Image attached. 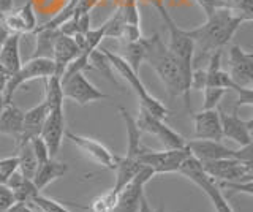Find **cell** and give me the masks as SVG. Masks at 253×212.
Segmentation results:
<instances>
[{"label":"cell","mask_w":253,"mask_h":212,"mask_svg":"<svg viewBox=\"0 0 253 212\" xmlns=\"http://www.w3.org/2000/svg\"><path fill=\"white\" fill-rule=\"evenodd\" d=\"M244 22L247 21L239 13L229 8H218L206 18L204 24L187 32L195 43V49L198 48L203 54H212L225 48Z\"/></svg>","instance_id":"6da1fadb"},{"label":"cell","mask_w":253,"mask_h":212,"mask_svg":"<svg viewBox=\"0 0 253 212\" xmlns=\"http://www.w3.org/2000/svg\"><path fill=\"white\" fill-rule=\"evenodd\" d=\"M154 6L157 11L160 13V18L163 19L166 29L169 34V43L168 48L172 52V56L176 57L180 73H182V81H184V100L185 106L190 108V83H192V73H193V62H195V43L190 38L188 32L185 29H180L174 19L169 16L168 10L165 8V5L160 0H155Z\"/></svg>","instance_id":"7a4b0ae2"},{"label":"cell","mask_w":253,"mask_h":212,"mask_svg":"<svg viewBox=\"0 0 253 212\" xmlns=\"http://www.w3.org/2000/svg\"><path fill=\"white\" fill-rule=\"evenodd\" d=\"M144 62L154 68L171 97H184V81H182L179 64L169 51L168 44L163 43L158 34L147 38Z\"/></svg>","instance_id":"3957f363"},{"label":"cell","mask_w":253,"mask_h":212,"mask_svg":"<svg viewBox=\"0 0 253 212\" xmlns=\"http://www.w3.org/2000/svg\"><path fill=\"white\" fill-rule=\"evenodd\" d=\"M100 51L108 57V60L111 62V67H113L116 72L121 75L126 83H128L130 87L134 90V93H136V97L139 100V106L144 108L146 111H149L152 116L158 117V119H166V116H168V108H166L160 100H157L152 93H149L146 85L142 84V81L139 80L138 73L134 72L128 64H126V60L122 56L111 52L106 48H101Z\"/></svg>","instance_id":"277c9868"},{"label":"cell","mask_w":253,"mask_h":212,"mask_svg":"<svg viewBox=\"0 0 253 212\" xmlns=\"http://www.w3.org/2000/svg\"><path fill=\"white\" fill-rule=\"evenodd\" d=\"M177 172L182 176L188 177L192 182H195L206 195L209 196V200L212 201L213 208H215V212H233L228 200L221 195L220 187L217 185V180L212 179L208 172L203 170L201 162L196 160L192 154H190L187 159L180 163Z\"/></svg>","instance_id":"5b68a950"},{"label":"cell","mask_w":253,"mask_h":212,"mask_svg":"<svg viewBox=\"0 0 253 212\" xmlns=\"http://www.w3.org/2000/svg\"><path fill=\"white\" fill-rule=\"evenodd\" d=\"M55 73V65L51 57H32L26 64H22L16 73L10 76V81L6 83L3 90L5 103H11L14 92L26 83L34 80H46Z\"/></svg>","instance_id":"8992f818"},{"label":"cell","mask_w":253,"mask_h":212,"mask_svg":"<svg viewBox=\"0 0 253 212\" xmlns=\"http://www.w3.org/2000/svg\"><path fill=\"white\" fill-rule=\"evenodd\" d=\"M136 124L141 131H147L150 135H154L168 151L187 147V139L184 136L179 135L177 131H174L171 127H168L163 122V119H158V117L152 116L141 106H139V117L136 119Z\"/></svg>","instance_id":"52a82bcc"},{"label":"cell","mask_w":253,"mask_h":212,"mask_svg":"<svg viewBox=\"0 0 253 212\" xmlns=\"http://www.w3.org/2000/svg\"><path fill=\"white\" fill-rule=\"evenodd\" d=\"M208 174L220 182H245L252 180L253 165H245L237 159H220L201 163Z\"/></svg>","instance_id":"ba28073f"},{"label":"cell","mask_w":253,"mask_h":212,"mask_svg":"<svg viewBox=\"0 0 253 212\" xmlns=\"http://www.w3.org/2000/svg\"><path fill=\"white\" fill-rule=\"evenodd\" d=\"M190 155L187 147L184 149H172V151H150L147 147L139 155L138 162L144 167L150 168L154 174H165V172H177L180 163Z\"/></svg>","instance_id":"9c48e42d"},{"label":"cell","mask_w":253,"mask_h":212,"mask_svg":"<svg viewBox=\"0 0 253 212\" xmlns=\"http://www.w3.org/2000/svg\"><path fill=\"white\" fill-rule=\"evenodd\" d=\"M60 81H62L63 97L76 101V103L81 106H85L98 100L109 98L106 93H103L101 90L95 87V85L84 76L83 72L75 73L68 78H63Z\"/></svg>","instance_id":"30bf717a"},{"label":"cell","mask_w":253,"mask_h":212,"mask_svg":"<svg viewBox=\"0 0 253 212\" xmlns=\"http://www.w3.org/2000/svg\"><path fill=\"white\" fill-rule=\"evenodd\" d=\"M154 171L142 167V170L133 177L130 184H126L121 192L117 193V201L116 206L111 212H138L139 209V201L144 195V185L152 179Z\"/></svg>","instance_id":"8fae6325"},{"label":"cell","mask_w":253,"mask_h":212,"mask_svg":"<svg viewBox=\"0 0 253 212\" xmlns=\"http://www.w3.org/2000/svg\"><path fill=\"white\" fill-rule=\"evenodd\" d=\"M65 131L67 130H65V113H63V106L49 109L42 133H40V138L46 143L51 159H54L59 154Z\"/></svg>","instance_id":"7c38bea8"},{"label":"cell","mask_w":253,"mask_h":212,"mask_svg":"<svg viewBox=\"0 0 253 212\" xmlns=\"http://www.w3.org/2000/svg\"><path fill=\"white\" fill-rule=\"evenodd\" d=\"M229 78L236 85L252 87L253 84V52L242 49L239 44L229 48Z\"/></svg>","instance_id":"4fadbf2b"},{"label":"cell","mask_w":253,"mask_h":212,"mask_svg":"<svg viewBox=\"0 0 253 212\" xmlns=\"http://www.w3.org/2000/svg\"><path fill=\"white\" fill-rule=\"evenodd\" d=\"M65 136L78 149H81V151L85 155H89L93 162H97L100 167L114 171L117 155H114L113 152H111L105 144H101L100 141H97V139H92V138H87V136H81V135H75L73 131H65Z\"/></svg>","instance_id":"5bb4252c"},{"label":"cell","mask_w":253,"mask_h":212,"mask_svg":"<svg viewBox=\"0 0 253 212\" xmlns=\"http://www.w3.org/2000/svg\"><path fill=\"white\" fill-rule=\"evenodd\" d=\"M187 149L196 160L201 163L220 160V159H236V151L221 144V141L212 139H192L187 141Z\"/></svg>","instance_id":"9a60e30c"},{"label":"cell","mask_w":253,"mask_h":212,"mask_svg":"<svg viewBox=\"0 0 253 212\" xmlns=\"http://www.w3.org/2000/svg\"><path fill=\"white\" fill-rule=\"evenodd\" d=\"M83 49L79 48V44L75 42L73 37L65 35L59 32L57 37H55L54 44H52V60H54V65H55V73L54 76L62 78L65 68L70 65L71 60H75L79 52Z\"/></svg>","instance_id":"2e32d148"},{"label":"cell","mask_w":253,"mask_h":212,"mask_svg":"<svg viewBox=\"0 0 253 212\" xmlns=\"http://www.w3.org/2000/svg\"><path fill=\"white\" fill-rule=\"evenodd\" d=\"M220 113V122H221V131H223V138H228L237 143L241 147L252 144V128L253 121H244L237 117L234 113L226 114L223 111Z\"/></svg>","instance_id":"e0dca14e"},{"label":"cell","mask_w":253,"mask_h":212,"mask_svg":"<svg viewBox=\"0 0 253 212\" xmlns=\"http://www.w3.org/2000/svg\"><path fill=\"white\" fill-rule=\"evenodd\" d=\"M2 21L10 34H32L37 27V14L34 10V2L27 0L18 11H10L2 16Z\"/></svg>","instance_id":"ac0fdd59"},{"label":"cell","mask_w":253,"mask_h":212,"mask_svg":"<svg viewBox=\"0 0 253 212\" xmlns=\"http://www.w3.org/2000/svg\"><path fill=\"white\" fill-rule=\"evenodd\" d=\"M193 121H195V138L196 139H212V141L223 139L220 113L217 108L201 109L200 113L193 114Z\"/></svg>","instance_id":"d6986e66"},{"label":"cell","mask_w":253,"mask_h":212,"mask_svg":"<svg viewBox=\"0 0 253 212\" xmlns=\"http://www.w3.org/2000/svg\"><path fill=\"white\" fill-rule=\"evenodd\" d=\"M47 106L43 103H40L34 108H30L29 111L24 113V121H22V131H21V136L19 139L16 141V146H21V144H26L32 138H37L40 136L42 133V128L44 125L46 121V116H47Z\"/></svg>","instance_id":"ffe728a7"},{"label":"cell","mask_w":253,"mask_h":212,"mask_svg":"<svg viewBox=\"0 0 253 212\" xmlns=\"http://www.w3.org/2000/svg\"><path fill=\"white\" fill-rule=\"evenodd\" d=\"M221 49L211 54L209 67L206 68V87H221L226 90H236L241 85H236L229 78V73L221 68Z\"/></svg>","instance_id":"44dd1931"},{"label":"cell","mask_w":253,"mask_h":212,"mask_svg":"<svg viewBox=\"0 0 253 212\" xmlns=\"http://www.w3.org/2000/svg\"><path fill=\"white\" fill-rule=\"evenodd\" d=\"M119 114H121L122 121L126 127V138H128V147H126V157L138 160L139 155L146 151V146L141 143V130L136 124V119L126 111L124 106H119Z\"/></svg>","instance_id":"7402d4cb"},{"label":"cell","mask_w":253,"mask_h":212,"mask_svg":"<svg viewBox=\"0 0 253 212\" xmlns=\"http://www.w3.org/2000/svg\"><path fill=\"white\" fill-rule=\"evenodd\" d=\"M22 121H24V111L16 105L5 103L3 109L0 111V135L13 136L16 141L19 139L22 131Z\"/></svg>","instance_id":"603a6c76"},{"label":"cell","mask_w":253,"mask_h":212,"mask_svg":"<svg viewBox=\"0 0 253 212\" xmlns=\"http://www.w3.org/2000/svg\"><path fill=\"white\" fill-rule=\"evenodd\" d=\"M21 35L10 34L0 48V64H2L11 75L16 73L22 65L21 60Z\"/></svg>","instance_id":"cb8c5ba5"},{"label":"cell","mask_w":253,"mask_h":212,"mask_svg":"<svg viewBox=\"0 0 253 212\" xmlns=\"http://www.w3.org/2000/svg\"><path fill=\"white\" fill-rule=\"evenodd\" d=\"M68 171V165L62 162H55L54 159H49L47 162L38 165L37 172L34 176V184L38 188V192H42L44 187H47L54 180L63 177Z\"/></svg>","instance_id":"d4e9b609"},{"label":"cell","mask_w":253,"mask_h":212,"mask_svg":"<svg viewBox=\"0 0 253 212\" xmlns=\"http://www.w3.org/2000/svg\"><path fill=\"white\" fill-rule=\"evenodd\" d=\"M5 185L11 190V193L14 196V201H18V203L29 204L32 201V198L40 193L38 188L34 184V180L26 177V176H22L19 170H16L13 172V174L10 176V179L6 180Z\"/></svg>","instance_id":"484cf974"},{"label":"cell","mask_w":253,"mask_h":212,"mask_svg":"<svg viewBox=\"0 0 253 212\" xmlns=\"http://www.w3.org/2000/svg\"><path fill=\"white\" fill-rule=\"evenodd\" d=\"M144 165H141L138 160L134 159H130V157H119L117 155V160H116V167H114V171H116V184H114V188L113 190L116 193H119L122 190V188L130 184L133 177L138 174V172L142 170Z\"/></svg>","instance_id":"4316f807"},{"label":"cell","mask_w":253,"mask_h":212,"mask_svg":"<svg viewBox=\"0 0 253 212\" xmlns=\"http://www.w3.org/2000/svg\"><path fill=\"white\" fill-rule=\"evenodd\" d=\"M146 48H147V38L144 37H139L138 40L134 42H128V43H124V59L126 60L134 72L138 73L139 65L144 62L146 57Z\"/></svg>","instance_id":"83f0119b"},{"label":"cell","mask_w":253,"mask_h":212,"mask_svg":"<svg viewBox=\"0 0 253 212\" xmlns=\"http://www.w3.org/2000/svg\"><path fill=\"white\" fill-rule=\"evenodd\" d=\"M18 170L21 171L22 176H26L29 179H34L37 168H38V160L32 151V147L29 143L21 144L18 147Z\"/></svg>","instance_id":"f1b7e54d"},{"label":"cell","mask_w":253,"mask_h":212,"mask_svg":"<svg viewBox=\"0 0 253 212\" xmlns=\"http://www.w3.org/2000/svg\"><path fill=\"white\" fill-rule=\"evenodd\" d=\"M44 100L43 103L47 106V109L63 106V90H62V81L57 76H49L46 78V84H44Z\"/></svg>","instance_id":"f546056e"},{"label":"cell","mask_w":253,"mask_h":212,"mask_svg":"<svg viewBox=\"0 0 253 212\" xmlns=\"http://www.w3.org/2000/svg\"><path fill=\"white\" fill-rule=\"evenodd\" d=\"M29 206L32 209H37L38 212H71L59 201L47 198V196H43L42 193L35 195L34 198H32V201L29 203Z\"/></svg>","instance_id":"4dcf8cb0"},{"label":"cell","mask_w":253,"mask_h":212,"mask_svg":"<svg viewBox=\"0 0 253 212\" xmlns=\"http://www.w3.org/2000/svg\"><path fill=\"white\" fill-rule=\"evenodd\" d=\"M221 8H229L241 16L245 18V21L253 19V0H218Z\"/></svg>","instance_id":"1f68e13d"},{"label":"cell","mask_w":253,"mask_h":212,"mask_svg":"<svg viewBox=\"0 0 253 212\" xmlns=\"http://www.w3.org/2000/svg\"><path fill=\"white\" fill-rule=\"evenodd\" d=\"M117 193L114 190H109L106 193L98 195L90 203V212H111L116 206Z\"/></svg>","instance_id":"d6a6232c"},{"label":"cell","mask_w":253,"mask_h":212,"mask_svg":"<svg viewBox=\"0 0 253 212\" xmlns=\"http://www.w3.org/2000/svg\"><path fill=\"white\" fill-rule=\"evenodd\" d=\"M90 65H92V68H97V70H100V72L105 75L109 81H113L114 84H117L119 85V83L114 80V76H113V67H111V62L108 60V57L103 54L98 48L95 49L92 54H90Z\"/></svg>","instance_id":"836d02e7"},{"label":"cell","mask_w":253,"mask_h":212,"mask_svg":"<svg viewBox=\"0 0 253 212\" xmlns=\"http://www.w3.org/2000/svg\"><path fill=\"white\" fill-rule=\"evenodd\" d=\"M226 89L221 87H204V103L203 109H215L221 98L225 97Z\"/></svg>","instance_id":"e575fe53"},{"label":"cell","mask_w":253,"mask_h":212,"mask_svg":"<svg viewBox=\"0 0 253 212\" xmlns=\"http://www.w3.org/2000/svg\"><path fill=\"white\" fill-rule=\"evenodd\" d=\"M16 170H18V155L0 159V185L6 184V180Z\"/></svg>","instance_id":"d590c367"},{"label":"cell","mask_w":253,"mask_h":212,"mask_svg":"<svg viewBox=\"0 0 253 212\" xmlns=\"http://www.w3.org/2000/svg\"><path fill=\"white\" fill-rule=\"evenodd\" d=\"M29 144L32 147V151H34L35 157H37V160H38V165H42L44 162H47L51 159V155H49V151H47V146L44 141L37 136V138H32L29 141Z\"/></svg>","instance_id":"8d00e7d4"},{"label":"cell","mask_w":253,"mask_h":212,"mask_svg":"<svg viewBox=\"0 0 253 212\" xmlns=\"http://www.w3.org/2000/svg\"><path fill=\"white\" fill-rule=\"evenodd\" d=\"M14 203V196L11 190L5 184L0 185V212H5Z\"/></svg>","instance_id":"74e56055"},{"label":"cell","mask_w":253,"mask_h":212,"mask_svg":"<svg viewBox=\"0 0 253 212\" xmlns=\"http://www.w3.org/2000/svg\"><path fill=\"white\" fill-rule=\"evenodd\" d=\"M196 3L201 6V10L204 11L206 18H209L213 11L221 8V5H220L218 0H196Z\"/></svg>","instance_id":"f35d334b"},{"label":"cell","mask_w":253,"mask_h":212,"mask_svg":"<svg viewBox=\"0 0 253 212\" xmlns=\"http://www.w3.org/2000/svg\"><path fill=\"white\" fill-rule=\"evenodd\" d=\"M5 212H35V211L32 209V208L29 206V204H26V203H18V201H14Z\"/></svg>","instance_id":"ab89813d"},{"label":"cell","mask_w":253,"mask_h":212,"mask_svg":"<svg viewBox=\"0 0 253 212\" xmlns=\"http://www.w3.org/2000/svg\"><path fill=\"white\" fill-rule=\"evenodd\" d=\"M10 76H11V73L8 72L2 64H0V92L5 90V85L8 81H10Z\"/></svg>","instance_id":"60d3db41"},{"label":"cell","mask_w":253,"mask_h":212,"mask_svg":"<svg viewBox=\"0 0 253 212\" xmlns=\"http://www.w3.org/2000/svg\"><path fill=\"white\" fill-rule=\"evenodd\" d=\"M13 5H14V0H0V16L10 13L13 10Z\"/></svg>","instance_id":"b9f144b4"},{"label":"cell","mask_w":253,"mask_h":212,"mask_svg":"<svg viewBox=\"0 0 253 212\" xmlns=\"http://www.w3.org/2000/svg\"><path fill=\"white\" fill-rule=\"evenodd\" d=\"M138 212H155L152 208H150V204H149V201H147V198H146L144 195H142V198L139 201V209H138Z\"/></svg>","instance_id":"7bdbcfd3"},{"label":"cell","mask_w":253,"mask_h":212,"mask_svg":"<svg viewBox=\"0 0 253 212\" xmlns=\"http://www.w3.org/2000/svg\"><path fill=\"white\" fill-rule=\"evenodd\" d=\"M5 106V98H3V92H0V111L3 109Z\"/></svg>","instance_id":"ee69618b"},{"label":"cell","mask_w":253,"mask_h":212,"mask_svg":"<svg viewBox=\"0 0 253 212\" xmlns=\"http://www.w3.org/2000/svg\"><path fill=\"white\" fill-rule=\"evenodd\" d=\"M2 43H3V42H2V40H0V48H2Z\"/></svg>","instance_id":"f6af8a7d"}]
</instances>
